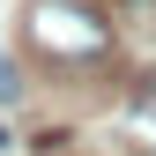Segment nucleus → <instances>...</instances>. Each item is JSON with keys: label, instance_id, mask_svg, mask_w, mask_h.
<instances>
[{"label": "nucleus", "instance_id": "f257e3e1", "mask_svg": "<svg viewBox=\"0 0 156 156\" xmlns=\"http://www.w3.org/2000/svg\"><path fill=\"white\" fill-rule=\"evenodd\" d=\"M23 37H30V52H45L60 67H89V60L112 52V23L89 0H30L23 8Z\"/></svg>", "mask_w": 156, "mask_h": 156}, {"label": "nucleus", "instance_id": "f03ea898", "mask_svg": "<svg viewBox=\"0 0 156 156\" xmlns=\"http://www.w3.org/2000/svg\"><path fill=\"white\" fill-rule=\"evenodd\" d=\"M15 97H23V74H15V60L0 52V104H15Z\"/></svg>", "mask_w": 156, "mask_h": 156}]
</instances>
